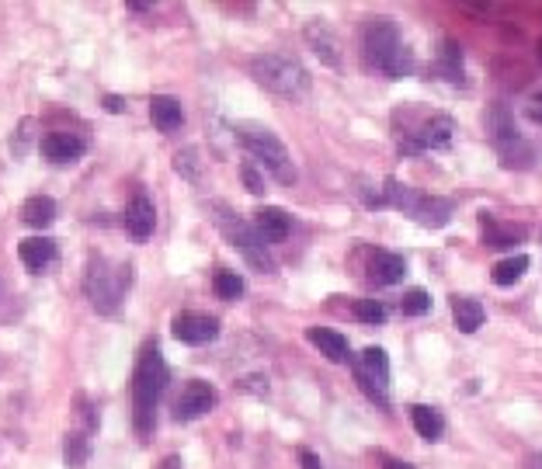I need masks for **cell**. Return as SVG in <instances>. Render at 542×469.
I'll return each mask as SVG.
<instances>
[{
  "instance_id": "cell-1",
  "label": "cell",
  "mask_w": 542,
  "mask_h": 469,
  "mask_svg": "<svg viewBox=\"0 0 542 469\" xmlns=\"http://www.w3.org/2000/svg\"><path fill=\"white\" fill-rule=\"evenodd\" d=\"M362 56L372 70L386 73L390 80H404V77H410V70H414V53H410L404 46V39H400L397 21L383 18V14L365 21Z\"/></svg>"
},
{
  "instance_id": "cell-2",
  "label": "cell",
  "mask_w": 542,
  "mask_h": 469,
  "mask_svg": "<svg viewBox=\"0 0 542 469\" xmlns=\"http://www.w3.org/2000/svg\"><path fill=\"white\" fill-rule=\"evenodd\" d=\"M164 386H167L164 355H160L157 344H143L136 372H133V421H136L139 438H146L153 431V414H157V403H160Z\"/></svg>"
},
{
  "instance_id": "cell-3",
  "label": "cell",
  "mask_w": 542,
  "mask_h": 469,
  "mask_svg": "<svg viewBox=\"0 0 542 469\" xmlns=\"http://www.w3.org/2000/svg\"><path fill=\"white\" fill-rule=\"evenodd\" d=\"M251 77L278 98H303L310 91V73L299 60L282 53H265L251 60Z\"/></svg>"
},
{
  "instance_id": "cell-4",
  "label": "cell",
  "mask_w": 542,
  "mask_h": 469,
  "mask_svg": "<svg viewBox=\"0 0 542 469\" xmlns=\"http://www.w3.org/2000/svg\"><path fill=\"white\" fill-rule=\"evenodd\" d=\"M237 139L265 171H271L278 181H282V185H292V181H296V167H292V160H289V150H285V143L271 133V129L244 122V126H237Z\"/></svg>"
},
{
  "instance_id": "cell-5",
  "label": "cell",
  "mask_w": 542,
  "mask_h": 469,
  "mask_svg": "<svg viewBox=\"0 0 542 469\" xmlns=\"http://www.w3.org/2000/svg\"><path fill=\"white\" fill-rule=\"evenodd\" d=\"M129 265H119L112 268L105 258H91L87 261V275H84V292L87 299H91V306L98 313H115L122 303V296H126L129 289Z\"/></svg>"
},
{
  "instance_id": "cell-6",
  "label": "cell",
  "mask_w": 542,
  "mask_h": 469,
  "mask_svg": "<svg viewBox=\"0 0 542 469\" xmlns=\"http://www.w3.org/2000/svg\"><path fill=\"white\" fill-rule=\"evenodd\" d=\"M355 379L372 403L390 407V358L383 348H365L355 358Z\"/></svg>"
},
{
  "instance_id": "cell-7",
  "label": "cell",
  "mask_w": 542,
  "mask_h": 469,
  "mask_svg": "<svg viewBox=\"0 0 542 469\" xmlns=\"http://www.w3.org/2000/svg\"><path fill=\"white\" fill-rule=\"evenodd\" d=\"M452 136H456V119H452V115H431L417 133L400 139V150H404L407 157L424 150H445V146L452 143Z\"/></svg>"
},
{
  "instance_id": "cell-8",
  "label": "cell",
  "mask_w": 542,
  "mask_h": 469,
  "mask_svg": "<svg viewBox=\"0 0 542 469\" xmlns=\"http://www.w3.org/2000/svg\"><path fill=\"white\" fill-rule=\"evenodd\" d=\"M42 157L53 160V164H73L87 153V136L84 133H70V129H56V133H46L39 143Z\"/></svg>"
},
{
  "instance_id": "cell-9",
  "label": "cell",
  "mask_w": 542,
  "mask_h": 469,
  "mask_svg": "<svg viewBox=\"0 0 542 469\" xmlns=\"http://www.w3.org/2000/svg\"><path fill=\"white\" fill-rule=\"evenodd\" d=\"M223 230L230 233V240H233V247H240V254H244L247 261H251L258 271H275V261H271V254H268V247L261 244V237L254 233V226H247V223H223Z\"/></svg>"
},
{
  "instance_id": "cell-10",
  "label": "cell",
  "mask_w": 542,
  "mask_h": 469,
  "mask_svg": "<svg viewBox=\"0 0 542 469\" xmlns=\"http://www.w3.org/2000/svg\"><path fill=\"white\" fill-rule=\"evenodd\" d=\"M212 407H216V390H212L209 383H202V379H192V383L181 390L178 403H174V417H178V421H195V417L209 414Z\"/></svg>"
},
{
  "instance_id": "cell-11",
  "label": "cell",
  "mask_w": 542,
  "mask_h": 469,
  "mask_svg": "<svg viewBox=\"0 0 542 469\" xmlns=\"http://www.w3.org/2000/svg\"><path fill=\"white\" fill-rule=\"evenodd\" d=\"M171 331L181 344H209L219 334V324L205 313H178Z\"/></svg>"
},
{
  "instance_id": "cell-12",
  "label": "cell",
  "mask_w": 542,
  "mask_h": 469,
  "mask_svg": "<svg viewBox=\"0 0 542 469\" xmlns=\"http://www.w3.org/2000/svg\"><path fill=\"white\" fill-rule=\"evenodd\" d=\"M150 119L160 133H178V129L185 126V108H181V101L171 98V94H153Z\"/></svg>"
},
{
  "instance_id": "cell-13",
  "label": "cell",
  "mask_w": 542,
  "mask_h": 469,
  "mask_svg": "<svg viewBox=\"0 0 542 469\" xmlns=\"http://www.w3.org/2000/svg\"><path fill=\"white\" fill-rule=\"evenodd\" d=\"M289 230H292L289 216L282 209H275V205L254 212V233L261 237V244H282L289 237Z\"/></svg>"
},
{
  "instance_id": "cell-14",
  "label": "cell",
  "mask_w": 542,
  "mask_h": 469,
  "mask_svg": "<svg viewBox=\"0 0 542 469\" xmlns=\"http://www.w3.org/2000/svg\"><path fill=\"white\" fill-rule=\"evenodd\" d=\"M404 275H407V265H404V258L400 254H393V251H372V258H369V278L376 285H397V282H404Z\"/></svg>"
},
{
  "instance_id": "cell-15",
  "label": "cell",
  "mask_w": 542,
  "mask_h": 469,
  "mask_svg": "<svg viewBox=\"0 0 542 469\" xmlns=\"http://www.w3.org/2000/svg\"><path fill=\"white\" fill-rule=\"evenodd\" d=\"M18 258L28 271H46L56 261V240L49 237H28L18 244Z\"/></svg>"
},
{
  "instance_id": "cell-16",
  "label": "cell",
  "mask_w": 542,
  "mask_h": 469,
  "mask_svg": "<svg viewBox=\"0 0 542 469\" xmlns=\"http://www.w3.org/2000/svg\"><path fill=\"white\" fill-rule=\"evenodd\" d=\"M483 122H487V133H490V139H494L497 146H504V143H511V139H518L515 115H511V108L504 105V101H490L487 115H483Z\"/></svg>"
},
{
  "instance_id": "cell-17",
  "label": "cell",
  "mask_w": 542,
  "mask_h": 469,
  "mask_svg": "<svg viewBox=\"0 0 542 469\" xmlns=\"http://www.w3.org/2000/svg\"><path fill=\"white\" fill-rule=\"evenodd\" d=\"M480 226H483V244L494 247V251H501V247H511L518 244V240L525 237L522 226H511V223H501L497 216H490V212H480Z\"/></svg>"
},
{
  "instance_id": "cell-18",
  "label": "cell",
  "mask_w": 542,
  "mask_h": 469,
  "mask_svg": "<svg viewBox=\"0 0 542 469\" xmlns=\"http://www.w3.org/2000/svg\"><path fill=\"white\" fill-rule=\"evenodd\" d=\"M153 226H157V209H153V202L146 199V195H136L126 209V230L133 233L136 240H146L153 233Z\"/></svg>"
},
{
  "instance_id": "cell-19",
  "label": "cell",
  "mask_w": 542,
  "mask_h": 469,
  "mask_svg": "<svg viewBox=\"0 0 542 469\" xmlns=\"http://www.w3.org/2000/svg\"><path fill=\"white\" fill-rule=\"evenodd\" d=\"M452 212H456V205L449 199H435V195H421L414 205V212L410 216L417 219L421 226H431V230H438V226H445L452 219Z\"/></svg>"
},
{
  "instance_id": "cell-20",
  "label": "cell",
  "mask_w": 542,
  "mask_h": 469,
  "mask_svg": "<svg viewBox=\"0 0 542 469\" xmlns=\"http://www.w3.org/2000/svg\"><path fill=\"white\" fill-rule=\"evenodd\" d=\"M306 42L313 46V53L327 63V67H341V53H338V42H334L331 28L324 21H310L306 25Z\"/></svg>"
},
{
  "instance_id": "cell-21",
  "label": "cell",
  "mask_w": 542,
  "mask_h": 469,
  "mask_svg": "<svg viewBox=\"0 0 542 469\" xmlns=\"http://www.w3.org/2000/svg\"><path fill=\"white\" fill-rule=\"evenodd\" d=\"M310 344H317L320 355H327L331 362H351V348H348V337L338 331H327V327H310L306 331Z\"/></svg>"
},
{
  "instance_id": "cell-22",
  "label": "cell",
  "mask_w": 542,
  "mask_h": 469,
  "mask_svg": "<svg viewBox=\"0 0 542 469\" xmlns=\"http://www.w3.org/2000/svg\"><path fill=\"white\" fill-rule=\"evenodd\" d=\"M452 313H456V324L463 334H476L483 327V320H487L480 299H470V296H452Z\"/></svg>"
},
{
  "instance_id": "cell-23",
  "label": "cell",
  "mask_w": 542,
  "mask_h": 469,
  "mask_svg": "<svg viewBox=\"0 0 542 469\" xmlns=\"http://www.w3.org/2000/svg\"><path fill=\"white\" fill-rule=\"evenodd\" d=\"M525 271H529V258H525V254H511V258L497 261V265L490 268V282H494L497 289H511V285L522 282Z\"/></svg>"
},
{
  "instance_id": "cell-24",
  "label": "cell",
  "mask_w": 542,
  "mask_h": 469,
  "mask_svg": "<svg viewBox=\"0 0 542 469\" xmlns=\"http://www.w3.org/2000/svg\"><path fill=\"white\" fill-rule=\"evenodd\" d=\"M410 421H414L417 435L428 438V442H438V438H442V431H445L442 414H438L435 407H424V403H414V407H410Z\"/></svg>"
},
{
  "instance_id": "cell-25",
  "label": "cell",
  "mask_w": 542,
  "mask_h": 469,
  "mask_svg": "<svg viewBox=\"0 0 542 469\" xmlns=\"http://www.w3.org/2000/svg\"><path fill=\"white\" fill-rule=\"evenodd\" d=\"M435 73L449 84H466V73H463V53H459L456 42H442V53H438Z\"/></svg>"
},
{
  "instance_id": "cell-26",
  "label": "cell",
  "mask_w": 542,
  "mask_h": 469,
  "mask_svg": "<svg viewBox=\"0 0 542 469\" xmlns=\"http://www.w3.org/2000/svg\"><path fill=\"white\" fill-rule=\"evenodd\" d=\"M21 219L35 230H46L49 223L56 219V202L49 195H32L25 205H21Z\"/></svg>"
},
{
  "instance_id": "cell-27",
  "label": "cell",
  "mask_w": 542,
  "mask_h": 469,
  "mask_svg": "<svg viewBox=\"0 0 542 469\" xmlns=\"http://www.w3.org/2000/svg\"><path fill=\"white\" fill-rule=\"evenodd\" d=\"M87 459H91V442H87L84 431H70L67 438H63V463L67 469H84Z\"/></svg>"
},
{
  "instance_id": "cell-28",
  "label": "cell",
  "mask_w": 542,
  "mask_h": 469,
  "mask_svg": "<svg viewBox=\"0 0 542 469\" xmlns=\"http://www.w3.org/2000/svg\"><path fill=\"white\" fill-rule=\"evenodd\" d=\"M383 205H397V209H404V212H414V205H417V199H421V195L414 192V188H407V185H400V181H386L383 185Z\"/></svg>"
},
{
  "instance_id": "cell-29",
  "label": "cell",
  "mask_w": 542,
  "mask_h": 469,
  "mask_svg": "<svg viewBox=\"0 0 542 469\" xmlns=\"http://www.w3.org/2000/svg\"><path fill=\"white\" fill-rule=\"evenodd\" d=\"M497 153H501L504 167H529L532 164V146L525 143L522 136L511 139V143H504V146H497Z\"/></svg>"
},
{
  "instance_id": "cell-30",
  "label": "cell",
  "mask_w": 542,
  "mask_h": 469,
  "mask_svg": "<svg viewBox=\"0 0 542 469\" xmlns=\"http://www.w3.org/2000/svg\"><path fill=\"white\" fill-rule=\"evenodd\" d=\"M212 289H216L219 299H240L244 296V278H240L237 271H216Z\"/></svg>"
},
{
  "instance_id": "cell-31",
  "label": "cell",
  "mask_w": 542,
  "mask_h": 469,
  "mask_svg": "<svg viewBox=\"0 0 542 469\" xmlns=\"http://www.w3.org/2000/svg\"><path fill=\"white\" fill-rule=\"evenodd\" d=\"M355 317L362 320V324H383L386 320V306L376 303V299H355Z\"/></svg>"
},
{
  "instance_id": "cell-32",
  "label": "cell",
  "mask_w": 542,
  "mask_h": 469,
  "mask_svg": "<svg viewBox=\"0 0 542 469\" xmlns=\"http://www.w3.org/2000/svg\"><path fill=\"white\" fill-rule=\"evenodd\" d=\"M400 310H404L407 317H424V313L431 310V296L424 289H410L404 303H400Z\"/></svg>"
},
{
  "instance_id": "cell-33",
  "label": "cell",
  "mask_w": 542,
  "mask_h": 469,
  "mask_svg": "<svg viewBox=\"0 0 542 469\" xmlns=\"http://www.w3.org/2000/svg\"><path fill=\"white\" fill-rule=\"evenodd\" d=\"M174 171H178V174H185L188 181H195V178H199V160H195V150H185V153H178V157H174Z\"/></svg>"
},
{
  "instance_id": "cell-34",
  "label": "cell",
  "mask_w": 542,
  "mask_h": 469,
  "mask_svg": "<svg viewBox=\"0 0 542 469\" xmlns=\"http://www.w3.org/2000/svg\"><path fill=\"white\" fill-rule=\"evenodd\" d=\"M240 174H244L247 192H251V195H265V178L258 174V167H254V164H244V167H240Z\"/></svg>"
},
{
  "instance_id": "cell-35",
  "label": "cell",
  "mask_w": 542,
  "mask_h": 469,
  "mask_svg": "<svg viewBox=\"0 0 542 469\" xmlns=\"http://www.w3.org/2000/svg\"><path fill=\"white\" fill-rule=\"evenodd\" d=\"M525 119L536 122V126H542V91H536L529 98V105H525Z\"/></svg>"
},
{
  "instance_id": "cell-36",
  "label": "cell",
  "mask_w": 542,
  "mask_h": 469,
  "mask_svg": "<svg viewBox=\"0 0 542 469\" xmlns=\"http://www.w3.org/2000/svg\"><path fill=\"white\" fill-rule=\"evenodd\" d=\"M32 126H35L32 119H25V122H21L18 143H14V153H18V157H25V150H28V139H32Z\"/></svg>"
},
{
  "instance_id": "cell-37",
  "label": "cell",
  "mask_w": 542,
  "mask_h": 469,
  "mask_svg": "<svg viewBox=\"0 0 542 469\" xmlns=\"http://www.w3.org/2000/svg\"><path fill=\"white\" fill-rule=\"evenodd\" d=\"M105 108H108L112 115H122L129 105H126V98H119V94H105Z\"/></svg>"
},
{
  "instance_id": "cell-38",
  "label": "cell",
  "mask_w": 542,
  "mask_h": 469,
  "mask_svg": "<svg viewBox=\"0 0 542 469\" xmlns=\"http://www.w3.org/2000/svg\"><path fill=\"white\" fill-rule=\"evenodd\" d=\"M299 463H303V469H324L320 456H313L310 449H299Z\"/></svg>"
},
{
  "instance_id": "cell-39",
  "label": "cell",
  "mask_w": 542,
  "mask_h": 469,
  "mask_svg": "<svg viewBox=\"0 0 542 469\" xmlns=\"http://www.w3.org/2000/svg\"><path fill=\"white\" fill-rule=\"evenodd\" d=\"M383 469H414L410 463H400V459H386V466Z\"/></svg>"
},
{
  "instance_id": "cell-40",
  "label": "cell",
  "mask_w": 542,
  "mask_h": 469,
  "mask_svg": "<svg viewBox=\"0 0 542 469\" xmlns=\"http://www.w3.org/2000/svg\"><path fill=\"white\" fill-rule=\"evenodd\" d=\"M463 11L466 14H487V7H483V4H463Z\"/></svg>"
},
{
  "instance_id": "cell-41",
  "label": "cell",
  "mask_w": 542,
  "mask_h": 469,
  "mask_svg": "<svg viewBox=\"0 0 542 469\" xmlns=\"http://www.w3.org/2000/svg\"><path fill=\"white\" fill-rule=\"evenodd\" d=\"M181 463H178V456H171V459H164V466H160V469H178Z\"/></svg>"
},
{
  "instance_id": "cell-42",
  "label": "cell",
  "mask_w": 542,
  "mask_h": 469,
  "mask_svg": "<svg viewBox=\"0 0 542 469\" xmlns=\"http://www.w3.org/2000/svg\"><path fill=\"white\" fill-rule=\"evenodd\" d=\"M525 466H529V469H542V456H532V459H529V463H525Z\"/></svg>"
},
{
  "instance_id": "cell-43",
  "label": "cell",
  "mask_w": 542,
  "mask_h": 469,
  "mask_svg": "<svg viewBox=\"0 0 542 469\" xmlns=\"http://www.w3.org/2000/svg\"><path fill=\"white\" fill-rule=\"evenodd\" d=\"M536 53H539V63H542V39H539V46H536Z\"/></svg>"
}]
</instances>
